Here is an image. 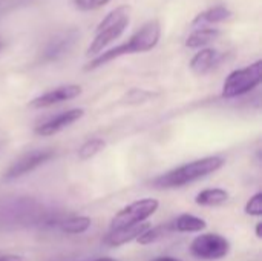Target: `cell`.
I'll use <instances>...</instances> for the list:
<instances>
[{
    "mask_svg": "<svg viewBox=\"0 0 262 261\" xmlns=\"http://www.w3.org/2000/svg\"><path fill=\"white\" fill-rule=\"evenodd\" d=\"M161 38V25L158 20H149L147 23H144L138 31L134 32V35L121 43L117 45L101 54H98L97 57H94L86 66L84 71H94L118 57L123 55H130V54H141V52H149L152 51L158 42Z\"/></svg>",
    "mask_w": 262,
    "mask_h": 261,
    "instance_id": "1",
    "label": "cell"
},
{
    "mask_svg": "<svg viewBox=\"0 0 262 261\" xmlns=\"http://www.w3.org/2000/svg\"><path fill=\"white\" fill-rule=\"evenodd\" d=\"M224 166V158L212 155L204 157L200 160H193L190 163H186L183 166H178L160 177H157L152 185L157 189H175L183 188L186 185H190L193 182H198L216 171H220Z\"/></svg>",
    "mask_w": 262,
    "mask_h": 261,
    "instance_id": "2",
    "label": "cell"
},
{
    "mask_svg": "<svg viewBox=\"0 0 262 261\" xmlns=\"http://www.w3.org/2000/svg\"><path fill=\"white\" fill-rule=\"evenodd\" d=\"M129 22H130L129 5H120L111 12H107L106 17L98 23L95 29V35L86 49V55L97 57L98 54H101L104 48H107L112 42L121 37L124 29L129 26Z\"/></svg>",
    "mask_w": 262,
    "mask_h": 261,
    "instance_id": "3",
    "label": "cell"
},
{
    "mask_svg": "<svg viewBox=\"0 0 262 261\" xmlns=\"http://www.w3.org/2000/svg\"><path fill=\"white\" fill-rule=\"evenodd\" d=\"M43 208L32 198L17 197L0 202V226H31L43 220Z\"/></svg>",
    "mask_w": 262,
    "mask_h": 261,
    "instance_id": "4",
    "label": "cell"
},
{
    "mask_svg": "<svg viewBox=\"0 0 262 261\" xmlns=\"http://www.w3.org/2000/svg\"><path fill=\"white\" fill-rule=\"evenodd\" d=\"M262 78V62L256 60L255 63L235 69L230 72L223 85V97L224 98H235L253 91Z\"/></svg>",
    "mask_w": 262,
    "mask_h": 261,
    "instance_id": "5",
    "label": "cell"
},
{
    "mask_svg": "<svg viewBox=\"0 0 262 261\" xmlns=\"http://www.w3.org/2000/svg\"><path fill=\"white\" fill-rule=\"evenodd\" d=\"M230 251V243L220 234H201L190 243V252L198 260L216 261Z\"/></svg>",
    "mask_w": 262,
    "mask_h": 261,
    "instance_id": "6",
    "label": "cell"
},
{
    "mask_svg": "<svg viewBox=\"0 0 262 261\" xmlns=\"http://www.w3.org/2000/svg\"><path fill=\"white\" fill-rule=\"evenodd\" d=\"M160 203L155 198H143L138 202H134L130 205H127L126 208H123L111 222V229H118V228H124V226H130V225H137V223H144L149 217H152L157 209H158Z\"/></svg>",
    "mask_w": 262,
    "mask_h": 261,
    "instance_id": "7",
    "label": "cell"
},
{
    "mask_svg": "<svg viewBox=\"0 0 262 261\" xmlns=\"http://www.w3.org/2000/svg\"><path fill=\"white\" fill-rule=\"evenodd\" d=\"M77 38H78V29L75 28H68V29L55 32L54 35L48 38V42L45 43L41 49V57H40L41 62L60 60L72 49Z\"/></svg>",
    "mask_w": 262,
    "mask_h": 261,
    "instance_id": "8",
    "label": "cell"
},
{
    "mask_svg": "<svg viewBox=\"0 0 262 261\" xmlns=\"http://www.w3.org/2000/svg\"><path fill=\"white\" fill-rule=\"evenodd\" d=\"M54 155H55V152L52 149H40V151L28 152V154H25L23 157H20L18 160H15L11 165V168L5 172V180L11 182V180L20 178V177L32 172L38 166L49 162Z\"/></svg>",
    "mask_w": 262,
    "mask_h": 261,
    "instance_id": "9",
    "label": "cell"
},
{
    "mask_svg": "<svg viewBox=\"0 0 262 261\" xmlns=\"http://www.w3.org/2000/svg\"><path fill=\"white\" fill-rule=\"evenodd\" d=\"M81 86L80 85H63L58 86L55 89H51L38 97H35L34 100L29 102V108L32 109H43V108H49L63 102H69L75 97H78L81 94Z\"/></svg>",
    "mask_w": 262,
    "mask_h": 261,
    "instance_id": "10",
    "label": "cell"
},
{
    "mask_svg": "<svg viewBox=\"0 0 262 261\" xmlns=\"http://www.w3.org/2000/svg\"><path fill=\"white\" fill-rule=\"evenodd\" d=\"M84 115V111L81 108H75V109H69V111H64L55 117H52L51 120L38 125L35 128V134L37 135H41V137H51L63 129H66L68 126L74 125L75 122H78L81 117Z\"/></svg>",
    "mask_w": 262,
    "mask_h": 261,
    "instance_id": "11",
    "label": "cell"
},
{
    "mask_svg": "<svg viewBox=\"0 0 262 261\" xmlns=\"http://www.w3.org/2000/svg\"><path fill=\"white\" fill-rule=\"evenodd\" d=\"M149 228H150L149 223H137V225H130V226L118 228V229H111V232L104 238V243L107 246H112V248L127 245V243L137 240Z\"/></svg>",
    "mask_w": 262,
    "mask_h": 261,
    "instance_id": "12",
    "label": "cell"
},
{
    "mask_svg": "<svg viewBox=\"0 0 262 261\" xmlns=\"http://www.w3.org/2000/svg\"><path fill=\"white\" fill-rule=\"evenodd\" d=\"M223 58H224V54H221L218 49L203 48L192 57L190 69L198 75H204V74L210 72L212 69H215L223 62Z\"/></svg>",
    "mask_w": 262,
    "mask_h": 261,
    "instance_id": "13",
    "label": "cell"
},
{
    "mask_svg": "<svg viewBox=\"0 0 262 261\" xmlns=\"http://www.w3.org/2000/svg\"><path fill=\"white\" fill-rule=\"evenodd\" d=\"M232 11L224 6V5H216L212 6L203 12H200L193 20H192V26H203V25H215V23H221V22H227L229 18H232Z\"/></svg>",
    "mask_w": 262,
    "mask_h": 261,
    "instance_id": "14",
    "label": "cell"
},
{
    "mask_svg": "<svg viewBox=\"0 0 262 261\" xmlns=\"http://www.w3.org/2000/svg\"><path fill=\"white\" fill-rule=\"evenodd\" d=\"M221 35V31L216 28H200L195 32H192L187 40H186V46L187 48H203L207 46L210 43H213L215 40H218Z\"/></svg>",
    "mask_w": 262,
    "mask_h": 261,
    "instance_id": "15",
    "label": "cell"
},
{
    "mask_svg": "<svg viewBox=\"0 0 262 261\" xmlns=\"http://www.w3.org/2000/svg\"><path fill=\"white\" fill-rule=\"evenodd\" d=\"M206 226L207 225L203 218L190 214H183L172 222L173 232H201L206 229Z\"/></svg>",
    "mask_w": 262,
    "mask_h": 261,
    "instance_id": "16",
    "label": "cell"
},
{
    "mask_svg": "<svg viewBox=\"0 0 262 261\" xmlns=\"http://www.w3.org/2000/svg\"><path fill=\"white\" fill-rule=\"evenodd\" d=\"M229 200V192L220 188L215 189H204L201 191L196 198L195 203L198 206H206V208H213V206H221Z\"/></svg>",
    "mask_w": 262,
    "mask_h": 261,
    "instance_id": "17",
    "label": "cell"
},
{
    "mask_svg": "<svg viewBox=\"0 0 262 261\" xmlns=\"http://www.w3.org/2000/svg\"><path fill=\"white\" fill-rule=\"evenodd\" d=\"M91 225L92 222L89 217H71L60 223V229L66 234L78 235V234H84L91 228Z\"/></svg>",
    "mask_w": 262,
    "mask_h": 261,
    "instance_id": "18",
    "label": "cell"
},
{
    "mask_svg": "<svg viewBox=\"0 0 262 261\" xmlns=\"http://www.w3.org/2000/svg\"><path fill=\"white\" fill-rule=\"evenodd\" d=\"M170 232H173L172 229V223H167V225H160V226H155V228H149L144 234H141L137 242L140 245H152L164 237H167Z\"/></svg>",
    "mask_w": 262,
    "mask_h": 261,
    "instance_id": "19",
    "label": "cell"
},
{
    "mask_svg": "<svg viewBox=\"0 0 262 261\" xmlns=\"http://www.w3.org/2000/svg\"><path fill=\"white\" fill-rule=\"evenodd\" d=\"M106 146V142L103 138H91L88 142H84L80 149H78V158L81 162L91 160L92 157H95L98 152H101Z\"/></svg>",
    "mask_w": 262,
    "mask_h": 261,
    "instance_id": "20",
    "label": "cell"
},
{
    "mask_svg": "<svg viewBox=\"0 0 262 261\" xmlns=\"http://www.w3.org/2000/svg\"><path fill=\"white\" fill-rule=\"evenodd\" d=\"M246 214L252 217H261L262 215V194L256 192L246 205Z\"/></svg>",
    "mask_w": 262,
    "mask_h": 261,
    "instance_id": "21",
    "label": "cell"
},
{
    "mask_svg": "<svg viewBox=\"0 0 262 261\" xmlns=\"http://www.w3.org/2000/svg\"><path fill=\"white\" fill-rule=\"evenodd\" d=\"M111 2L112 0H74V5L80 11H94V9H98V8L106 6Z\"/></svg>",
    "mask_w": 262,
    "mask_h": 261,
    "instance_id": "22",
    "label": "cell"
},
{
    "mask_svg": "<svg viewBox=\"0 0 262 261\" xmlns=\"http://www.w3.org/2000/svg\"><path fill=\"white\" fill-rule=\"evenodd\" d=\"M152 97V94L150 92H146V91H141V89H132L127 95H126V98H129L127 102L129 103H138V102H143V100H147V98H150Z\"/></svg>",
    "mask_w": 262,
    "mask_h": 261,
    "instance_id": "23",
    "label": "cell"
},
{
    "mask_svg": "<svg viewBox=\"0 0 262 261\" xmlns=\"http://www.w3.org/2000/svg\"><path fill=\"white\" fill-rule=\"evenodd\" d=\"M0 261H25L21 257L18 255H11V254H6V255H0Z\"/></svg>",
    "mask_w": 262,
    "mask_h": 261,
    "instance_id": "24",
    "label": "cell"
},
{
    "mask_svg": "<svg viewBox=\"0 0 262 261\" xmlns=\"http://www.w3.org/2000/svg\"><path fill=\"white\" fill-rule=\"evenodd\" d=\"M150 261H181L178 260V258H175V257H158V258H154V260Z\"/></svg>",
    "mask_w": 262,
    "mask_h": 261,
    "instance_id": "25",
    "label": "cell"
},
{
    "mask_svg": "<svg viewBox=\"0 0 262 261\" xmlns=\"http://www.w3.org/2000/svg\"><path fill=\"white\" fill-rule=\"evenodd\" d=\"M261 228H262V223H258V225H256V237H258V238H261L262 237Z\"/></svg>",
    "mask_w": 262,
    "mask_h": 261,
    "instance_id": "26",
    "label": "cell"
},
{
    "mask_svg": "<svg viewBox=\"0 0 262 261\" xmlns=\"http://www.w3.org/2000/svg\"><path fill=\"white\" fill-rule=\"evenodd\" d=\"M95 261H117V260H114V258H98V260H95Z\"/></svg>",
    "mask_w": 262,
    "mask_h": 261,
    "instance_id": "27",
    "label": "cell"
},
{
    "mask_svg": "<svg viewBox=\"0 0 262 261\" xmlns=\"http://www.w3.org/2000/svg\"><path fill=\"white\" fill-rule=\"evenodd\" d=\"M2 46H3V43H2V42H0V49H2Z\"/></svg>",
    "mask_w": 262,
    "mask_h": 261,
    "instance_id": "28",
    "label": "cell"
}]
</instances>
